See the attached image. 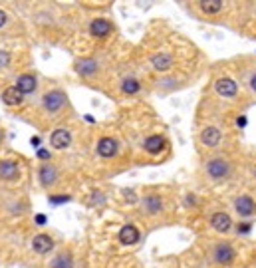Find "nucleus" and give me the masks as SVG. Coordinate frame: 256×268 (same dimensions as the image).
Masks as SVG:
<instances>
[{
	"label": "nucleus",
	"mask_w": 256,
	"mask_h": 268,
	"mask_svg": "<svg viewBox=\"0 0 256 268\" xmlns=\"http://www.w3.org/2000/svg\"><path fill=\"white\" fill-rule=\"evenodd\" d=\"M68 111H72L68 94L62 88H52L48 92H44L38 100L36 115H34L36 125L44 129L52 123H60L66 119Z\"/></svg>",
	"instance_id": "f257e3e1"
},
{
	"label": "nucleus",
	"mask_w": 256,
	"mask_h": 268,
	"mask_svg": "<svg viewBox=\"0 0 256 268\" xmlns=\"http://www.w3.org/2000/svg\"><path fill=\"white\" fill-rule=\"evenodd\" d=\"M94 157L100 161H113L119 159L121 151H123V141L119 139V135L102 131L96 135L94 139Z\"/></svg>",
	"instance_id": "f03ea898"
},
{
	"label": "nucleus",
	"mask_w": 256,
	"mask_h": 268,
	"mask_svg": "<svg viewBox=\"0 0 256 268\" xmlns=\"http://www.w3.org/2000/svg\"><path fill=\"white\" fill-rule=\"evenodd\" d=\"M203 169H205V177L212 183H224L232 175V163L228 157H222V155L206 159Z\"/></svg>",
	"instance_id": "7ed1b4c3"
},
{
	"label": "nucleus",
	"mask_w": 256,
	"mask_h": 268,
	"mask_svg": "<svg viewBox=\"0 0 256 268\" xmlns=\"http://www.w3.org/2000/svg\"><path fill=\"white\" fill-rule=\"evenodd\" d=\"M36 177H38L40 187L46 189V191L58 189V187L62 185V181H64L62 167H60L58 163H54V161H44V163H40V165H38Z\"/></svg>",
	"instance_id": "20e7f679"
},
{
	"label": "nucleus",
	"mask_w": 256,
	"mask_h": 268,
	"mask_svg": "<svg viewBox=\"0 0 256 268\" xmlns=\"http://www.w3.org/2000/svg\"><path fill=\"white\" fill-rule=\"evenodd\" d=\"M74 70L80 74V78H84L90 84H102L105 68L98 58H80L74 64Z\"/></svg>",
	"instance_id": "39448f33"
},
{
	"label": "nucleus",
	"mask_w": 256,
	"mask_h": 268,
	"mask_svg": "<svg viewBox=\"0 0 256 268\" xmlns=\"http://www.w3.org/2000/svg\"><path fill=\"white\" fill-rule=\"evenodd\" d=\"M113 32H115V24H113L111 18H107V16H96V18H92L90 24H88V34H90L94 40H98V42L109 40V38L113 36Z\"/></svg>",
	"instance_id": "423d86ee"
},
{
	"label": "nucleus",
	"mask_w": 256,
	"mask_h": 268,
	"mask_svg": "<svg viewBox=\"0 0 256 268\" xmlns=\"http://www.w3.org/2000/svg\"><path fill=\"white\" fill-rule=\"evenodd\" d=\"M74 143V129L70 125H58L50 133V147L54 151H66Z\"/></svg>",
	"instance_id": "0eeeda50"
},
{
	"label": "nucleus",
	"mask_w": 256,
	"mask_h": 268,
	"mask_svg": "<svg viewBox=\"0 0 256 268\" xmlns=\"http://www.w3.org/2000/svg\"><path fill=\"white\" fill-rule=\"evenodd\" d=\"M12 84L16 86V90H18L24 98H28V96H32V94L38 92V88H40V78H38L36 72L26 70V72H20L18 78H16Z\"/></svg>",
	"instance_id": "6e6552de"
},
{
	"label": "nucleus",
	"mask_w": 256,
	"mask_h": 268,
	"mask_svg": "<svg viewBox=\"0 0 256 268\" xmlns=\"http://www.w3.org/2000/svg\"><path fill=\"white\" fill-rule=\"evenodd\" d=\"M149 70H153L157 74H169L175 68V56L169 50H157L149 54Z\"/></svg>",
	"instance_id": "1a4fd4ad"
},
{
	"label": "nucleus",
	"mask_w": 256,
	"mask_h": 268,
	"mask_svg": "<svg viewBox=\"0 0 256 268\" xmlns=\"http://www.w3.org/2000/svg\"><path fill=\"white\" fill-rule=\"evenodd\" d=\"M210 258L214 264L218 266H230L234 260H236V250L230 242H216L212 246V252H210Z\"/></svg>",
	"instance_id": "9d476101"
},
{
	"label": "nucleus",
	"mask_w": 256,
	"mask_h": 268,
	"mask_svg": "<svg viewBox=\"0 0 256 268\" xmlns=\"http://www.w3.org/2000/svg\"><path fill=\"white\" fill-rule=\"evenodd\" d=\"M165 211V199L159 193H147L141 199V213L147 218H157Z\"/></svg>",
	"instance_id": "9b49d317"
},
{
	"label": "nucleus",
	"mask_w": 256,
	"mask_h": 268,
	"mask_svg": "<svg viewBox=\"0 0 256 268\" xmlns=\"http://www.w3.org/2000/svg\"><path fill=\"white\" fill-rule=\"evenodd\" d=\"M10 78H18L16 70V54L14 50L0 48V82H8Z\"/></svg>",
	"instance_id": "f8f14e48"
},
{
	"label": "nucleus",
	"mask_w": 256,
	"mask_h": 268,
	"mask_svg": "<svg viewBox=\"0 0 256 268\" xmlns=\"http://www.w3.org/2000/svg\"><path fill=\"white\" fill-rule=\"evenodd\" d=\"M212 86H214L216 96L222 98V100H234V98H238V82L234 78H230V76H218Z\"/></svg>",
	"instance_id": "ddd939ff"
},
{
	"label": "nucleus",
	"mask_w": 256,
	"mask_h": 268,
	"mask_svg": "<svg viewBox=\"0 0 256 268\" xmlns=\"http://www.w3.org/2000/svg\"><path fill=\"white\" fill-rule=\"evenodd\" d=\"M167 147H169V143L163 133H151V135L143 137V141H141V151L149 157H159Z\"/></svg>",
	"instance_id": "4468645a"
},
{
	"label": "nucleus",
	"mask_w": 256,
	"mask_h": 268,
	"mask_svg": "<svg viewBox=\"0 0 256 268\" xmlns=\"http://www.w3.org/2000/svg\"><path fill=\"white\" fill-rule=\"evenodd\" d=\"M22 177V167L16 159H8V157H2L0 159V181L6 183V185H12V183H18Z\"/></svg>",
	"instance_id": "2eb2a0df"
},
{
	"label": "nucleus",
	"mask_w": 256,
	"mask_h": 268,
	"mask_svg": "<svg viewBox=\"0 0 256 268\" xmlns=\"http://www.w3.org/2000/svg\"><path fill=\"white\" fill-rule=\"evenodd\" d=\"M232 207H234V211L240 218H250L256 214V201L246 193L236 195L234 201H232Z\"/></svg>",
	"instance_id": "dca6fc26"
},
{
	"label": "nucleus",
	"mask_w": 256,
	"mask_h": 268,
	"mask_svg": "<svg viewBox=\"0 0 256 268\" xmlns=\"http://www.w3.org/2000/svg\"><path fill=\"white\" fill-rule=\"evenodd\" d=\"M30 246H32V250H34L36 254L46 256V254H50L52 250H54L56 242H54V236H52V234H48V232H38V234L32 236Z\"/></svg>",
	"instance_id": "f3484780"
},
{
	"label": "nucleus",
	"mask_w": 256,
	"mask_h": 268,
	"mask_svg": "<svg viewBox=\"0 0 256 268\" xmlns=\"http://www.w3.org/2000/svg\"><path fill=\"white\" fill-rule=\"evenodd\" d=\"M141 84H143V82H141L135 74H125V76L117 82V88H119L121 96L133 98V96H137V94L141 92Z\"/></svg>",
	"instance_id": "a211bd4d"
},
{
	"label": "nucleus",
	"mask_w": 256,
	"mask_h": 268,
	"mask_svg": "<svg viewBox=\"0 0 256 268\" xmlns=\"http://www.w3.org/2000/svg\"><path fill=\"white\" fill-rule=\"evenodd\" d=\"M199 141L206 149H216L220 145V141H222V131L216 125H206L199 133Z\"/></svg>",
	"instance_id": "6ab92c4d"
},
{
	"label": "nucleus",
	"mask_w": 256,
	"mask_h": 268,
	"mask_svg": "<svg viewBox=\"0 0 256 268\" xmlns=\"http://www.w3.org/2000/svg\"><path fill=\"white\" fill-rule=\"evenodd\" d=\"M208 222H210V228L216 230V232H220V234H228V232L232 230V226H234L230 214L224 213V211H216V213H212L210 214V218H208Z\"/></svg>",
	"instance_id": "aec40b11"
},
{
	"label": "nucleus",
	"mask_w": 256,
	"mask_h": 268,
	"mask_svg": "<svg viewBox=\"0 0 256 268\" xmlns=\"http://www.w3.org/2000/svg\"><path fill=\"white\" fill-rule=\"evenodd\" d=\"M0 100H2L4 106L8 107H22L26 104V98L16 90L14 84H10V86H6V88L0 90Z\"/></svg>",
	"instance_id": "412c9836"
},
{
	"label": "nucleus",
	"mask_w": 256,
	"mask_h": 268,
	"mask_svg": "<svg viewBox=\"0 0 256 268\" xmlns=\"http://www.w3.org/2000/svg\"><path fill=\"white\" fill-rule=\"evenodd\" d=\"M117 238H119L121 244H125V246H133V244L139 242L141 232H139V228H137L135 224H123L121 230H119V236H117Z\"/></svg>",
	"instance_id": "4be33fe9"
},
{
	"label": "nucleus",
	"mask_w": 256,
	"mask_h": 268,
	"mask_svg": "<svg viewBox=\"0 0 256 268\" xmlns=\"http://www.w3.org/2000/svg\"><path fill=\"white\" fill-rule=\"evenodd\" d=\"M195 4L205 16H218L226 8V2H222V0H201V2H195Z\"/></svg>",
	"instance_id": "5701e85b"
},
{
	"label": "nucleus",
	"mask_w": 256,
	"mask_h": 268,
	"mask_svg": "<svg viewBox=\"0 0 256 268\" xmlns=\"http://www.w3.org/2000/svg\"><path fill=\"white\" fill-rule=\"evenodd\" d=\"M50 268H74V254L70 250H60L50 260Z\"/></svg>",
	"instance_id": "b1692460"
},
{
	"label": "nucleus",
	"mask_w": 256,
	"mask_h": 268,
	"mask_svg": "<svg viewBox=\"0 0 256 268\" xmlns=\"http://www.w3.org/2000/svg\"><path fill=\"white\" fill-rule=\"evenodd\" d=\"M16 28H18V20L6 8H0V34H10Z\"/></svg>",
	"instance_id": "393cba45"
},
{
	"label": "nucleus",
	"mask_w": 256,
	"mask_h": 268,
	"mask_svg": "<svg viewBox=\"0 0 256 268\" xmlns=\"http://www.w3.org/2000/svg\"><path fill=\"white\" fill-rule=\"evenodd\" d=\"M246 88L256 96V66L246 74Z\"/></svg>",
	"instance_id": "a878e982"
},
{
	"label": "nucleus",
	"mask_w": 256,
	"mask_h": 268,
	"mask_svg": "<svg viewBox=\"0 0 256 268\" xmlns=\"http://www.w3.org/2000/svg\"><path fill=\"white\" fill-rule=\"evenodd\" d=\"M2 143H4V129L0 127V145H2Z\"/></svg>",
	"instance_id": "bb28decb"
},
{
	"label": "nucleus",
	"mask_w": 256,
	"mask_h": 268,
	"mask_svg": "<svg viewBox=\"0 0 256 268\" xmlns=\"http://www.w3.org/2000/svg\"><path fill=\"white\" fill-rule=\"evenodd\" d=\"M254 177H256V171H254Z\"/></svg>",
	"instance_id": "cd10ccee"
}]
</instances>
